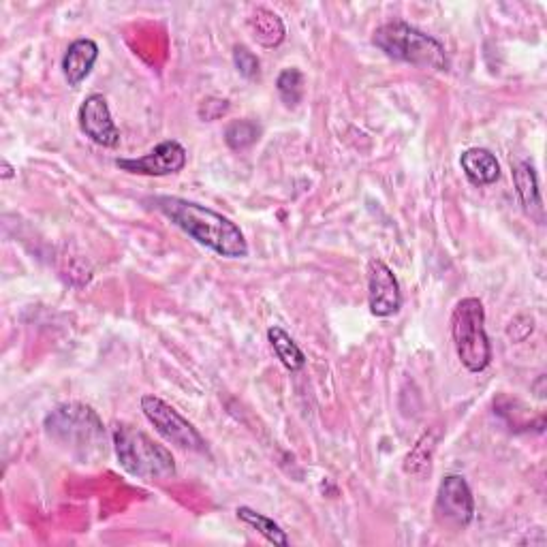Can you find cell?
<instances>
[{
  "label": "cell",
  "mask_w": 547,
  "mask_h": 547,
  "mask_svg": "<svg viewBox=\"0 0 547 547\" xmlns=\"http://www.w3.org/2000/svg\"><path fill=\"white\" fill-rule=\"evenodd\" d=\"M45 434L80 462H95L107 451V434L97 411L82 402L60 404L43 421Z\"/></svg>",
  "instance_id": "cell-2"
},
{
  "label": "cell",
  "mask_w": 547,
  "mask_h": 547,
  "mask_svg": "<svg viewBox=\"0 0 547 547\" xmlns=\"http://www.w3.org/2000/svg\"><path fill=\"white\" fill-rule=\"evenodd\" d=\"M248 26L250 30H253V37L259 45H263V48H278L280 43L285 41V24L283 20L278 18V15L270 9L265 7H259L253 15L248 18Z\"/></svg>",
  "instance_id": "cell-14"
},
{
  "label": "cell",
  "mask_w": 547,
  "mask_h": 547,
  "mask_svg": "<svg viewBox=\"0 0 547 547\" xmlns=\"http://www.w3.org/2000/svg\"><path fill=\"white\" fill-rule=\"evenodd\" d=\"M451 338L462 366L479 374L492 362V345L486 332V308L477 298H464L451 312Z\"/></svg>",
  "instance_id": "cell-5"
},
{
  "label": "cell",
  "mask_w": 547,
  "mask_h": 547,
  "mask_svg": "<svg viewBox=\"0 0 547 547\" xmlns=\"http://www.w3.org/2000/svg\"><path fill=\"white\" fill-rule=\"evenodd\" d=\"M142 411L146 419L154 426V430L159 432L167 443L186 451H197V453H203L208 449L206 439H203L201 432L165 400L156 396H144Z\"/></svg>",
  "instance_id": "cell-6"
},
{
  "label": "cell",
  "mask_w": 547,
  "mask_h": 547,
  "mask_svg": "<svg viewBox=\"0 0 547 547\" xmlns=\"http://www.w3.org/2000/svg\"><path fill=\"white\" fill-rule=\"evenodd\" d=\"M152 206L169 218L186 236L214 250L227 259H244L248 255V242L242 229L231 218L218 214L201 203L182 197H154Z\"/></svg>",
  "instance_id": "cell-1"
},
{
  "label": "cell",
  "mask_w": 547,
  "mask_h": 547,
  "mask_svg": "<svg viewBox=\"0 0 547 547\" xmlns=\"http://www.w3.org/2000/svg\"><path fill=\"white\" fill-rule=\"evenodd\" d=\"M114 449L120 466L129 475L146 481H165L176 477V460L161 443L152 441L142 430L129 424L114 428Z\"/></svg>",
  "instance_id": "cell-4"
},
{
  "label": "cell",
  "mask_w": 547,
  "mask_h": 547,
  "mask_svg": "<svg viewBox=\"0 0 547 547\" xmlns=\"http://www.w3.org/2000/svg\"><path fill=\"white\" fill-rule=\"evenodd\" d=\"M13 176H15V169H13L7 161H3V178L9 180V178H13Z\"/></svg>",
  "instance_id": "cell-22"
},
{
  "label": "cell",
  "mask_w": 547,
  "mask_h": 547,
  "mask_svg": "<svg viewBox=\"0 0 547 547\" xmlns=\"http://www.w3.org/2000/svg\"><path fill=\"white\" fill-rule=\"evenodd\" d=\"M99 60V45L92 39H77L73 41L65 58H62V73L69 86H80L90 71L95 69V62Z\"/></svg>",
  "instance_id": "cell-11"
},
{
  "label": "cell",
  "mask_w": 547,
  "mask_h": 547,
  "mask_svg": "<svg viewBox=\"0 0 547 547\" xmlns=\"http://www.w3.org/2000/svg\"><path fill=\"white\" fill-rule=\"evenodd\" d=\"M372 43L385 56L406 62V65L434 71H445L449 67L445 45L439 39L400 20L387 22L374 30Z\"/></svg>",
  "instance_id": "cell-3"
},
{
  "label": "cell",
  "mask_w": 547,
  "mask_h": 547,
  "mask_svg": "<svg viewBox=\"0 0 547 547\" xmlns=\"http://www.w3.org/2000/svg\"><path fill=\"white\" fill-rule=\"evenodd\" d=\"M80 129L88 139L103 148H116L120 144V131L112 112H109L107 99L99 92L84 99L80 107Z\"/></svg>",
  "instance_id": "cell-10"
},
{
  "label": "cell",
  "mask_w": 547,
  "mask_h": 547,
  "mask_svg": "<svg viewBox=\"0 0 547 547\" xmlns=\"http://www.w3.org/2000/svg\"><path fill=\"white\" fill-rule=\"evenodd\" d=\"M460 167L468 182L475 186H490L500 178V163L488 148H468L460 156Z\"/></svg>",
  "instance_id": "cell-12"
},
{
  "label": "cell",
  "mask_w": 547,
  "mask_h": 547,
  "mask_svg": "<svg viewBox=\"0 0 547 547\" xmlns=\"http://www.w3.org/2000/svg\"><path fill=\"white\" fill-rule=\"evenodd\" d=\"M368 306L374 317H394L402 308V291L396 274L381 259L368 263Z\"/></svg>",
  "instance_id": "cell-9"
},
{
  "label": "cell",
  "mask_w": 547,
  "mask_h": 547,
  "mask_svg": "<svg viewBox=\"0 0 547 547\" xmlns=\"http://www.w3.org/2000/svg\"><path fill=\"white\" fill-rule=\"evenodd\" d=\"M304 84H306L304 73L300 69L289 67L278 75L276 90H278L280 99L285 101V105L295 107V105H300L304 99Z\"/></svg>",
  "instance_id": "cell-19"
},
{
  "label": "cell",
  "mask_w": 547,
  "mask_h": 547,
  "mask_svg": "<svg viewBox=\"0 0 547 547\" xmlns=\"http://www.w3.org/2000/svg\"><path fill=\"white\" fill-rule=\"evenodd\" d=\"M268 340L276 353V357L280 359V364H283L287 370L298 372L306 366V355L304 351L298 347V342H295L283 327L280 325H272L268 330Z\"/></svg>",
  "instance_id": "cell-15"
},
{
  "label": "cell",
  "mask_w": 547,
  "mask_h": 547,
  "mask_svg": "<svg viewBox=\"0 0 547 547\" xmlns=\"http://www.w3.org/2000/svg\"><path fill=\"white\" fill-rule=\"evenodd\" d=\"M233 65H236L238 73L250 82H255L261 77V62L246 45H236V48H233Z\"/></svg>",
  "instance_id": "cell-20"
},
{
  "label": "cell",
  "mask_w": 547,
  "mask_h": 547,
  "mask_svg": "<svg viewBox=\"0 0 547 547\" xmlns=\"http://www.w3.org/2000/svg\"><path fill=\"white\" fill-rule=\"evenodd\" d=\"M186 165V150L176 139H167V142H161L154 150L148 154L139 156V159H118L116 167L127 171V174H137V176H171L178 174Z\"/></svg>",
  "instance_id": "cell-8"
},
{
  "label": "cell",
  "mask_w": 547,
  "mask_h": 547,
  "mask_svg": "<svg viewBox=\"0 0 547 547\" xmlns=\"http://www.w3.org/2000/svg\"><path fill=\"white\" fill-rule=\"evenodd\" d=\"M436 441H439V432H426L421 439L415 443V447L411 449L409 456L404 460V471L413 473V475H421L426 473L430 468V460L432 453L436 449Z\"/></svg>",
  "instance_id": "cell-17"
},
{
  "label": "cell",
  "mask_w": 547,
  "mask_h": 547,
  "mask_svg": "<svg viewBox=\"0 0 547 547\" xmlns=\"http://www.w3.org/2000/svg\"><path fill=\"white\" fill-rule=\"evenodd\" d=\"M513 184L515 191H518V197L522 201L524 210L533 216L535 212L541 214V193H539V180H537V171L535 165L530 161H518L513 165Z\"/></svg>",
  "instance_id": "cell-13"
},
{
  "label": "cell",
  "mask_w": 547,
  "mask_h": 547,
  "mask_svg": "<svg viewBox=\"0 0 547 547\" xmlns=\"http://www.w3.org/2000/svg\"><path fill=\"white\" fill-rule=\"evenodd\" d=\"M261 135V127L253 120H233L229 127L225 129V144L231 150H246L253 144H257V139Z\"/></svg>",
  "instance_id": "cell-18"
},
{
  "label": "cell",
  "mask_w": 547,
  "mask_h": 547,
  "mask_svg": "<svg viewBox=\"0 0 547 547\" xmlns=\"http://www.w3.org/2000/svg\"><path fill=\"white\" fill-rule=\"evenodd\" d=\"M227 109H229V101H221V99H208V101H203L201 107H199V116L203 120H216V118H221L223 114H227Z\"/></svg>",
  "instance_id": "cell-21"
},
{
  "label": "cell",
  "mask_w": 547,
  "mask_h": 547,
  "mask_svg": "<svg viewBox=\"0 0 547 547\" xmlns=\"http://www.w3.org/2000/svg\"><path fill=\"white\" fill-rule=\"evenodd\" d=\"M236 515H238V520H242L250 528H255L257 533L263 539H268L270 543L280 545V547H287L289 545V537H287L285 530L280 528L272 518H268V515H263V513L255 511V509H250V507H238Z\"/></svg>",
  "instance_id": "cell-16"
},
{
  "label": "cell",
  "mask_w": 547,
  "mask_h": 547,
  "mask_svg": "<svg viewBox=\"0 0 547 547\" xmlns=\"http://www.w3.org/2000/svg\"><path fill=\"white\" fill-rule=\"evenodd\" d=\"M434 518L451 530H464L475 520V498L462 475H447L434 500Z\"/></svg>",
  "instance_id": "cell-7"
}]
</instances>
